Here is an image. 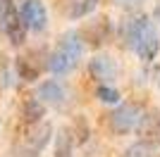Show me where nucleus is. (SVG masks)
<instances>
[{"instance_id": "0eeeda50", "label": "nucleus", "mask_w": 160, "mask_h": 157, "mask_svg": "<svg viewBox=\"0 0 160 157\" xmlns=\"http://www.w3.org/2000/svg\"><path fill=\"white\" fill-rule=\"evenodd\" d=\"M19 14L27 31H43L48 26V12L41 0H24L19 7Z\"/></svg>"}, {"instance_id": "4468645a", "label": "nucleus", "mask_w": 160, "mask_h": 157, "mask_svg": "<svg viewBox=\"0 0 160 157\" xmlns=\"http://www.w3.org/2000/svg\"><path fill=\"white\" fill-rule=\"evenodd\" d=\"M151 150H153L151 145H146V143H141V140H139V143L132 145L122 157H148V155H151Z\"/></svg>"}, {"instance_id": "dca6fc26", "label": "nucleus", "mask_w": 160, "mask_h": 157, "mask_svg": "<svg viewBox=\"0 0 160 157\" xmlns=\"http://www.w3.org/2000/svg\"><path fill=\"white\" fill-rule=\"evenodd\" d=\"M158 17H160V10H158Z\"/></svg>"}, {"instance_id": "9d476101", "label": "nucleus", "mask_w": 160, "mask_h": 157, "mask_svg": "<svg viewBox=\"0 0 160 157\" xmlns=\"http://www.w3.org/2000/svg\"><path fill=\"white\" fill-rule=\"evenodd\" d=\"M65 98H67L65 88H62L58 81H53V78L38 86V100H41V102H48V105H55V107H60V105L65 102Z\"/></svg>"}, {"instance_id": "9b49d317", "label": "nucleus", "mask_w": 160, "mask_h": 157, "mask_svg": "<svg viewBox=\"0 0 160 157\" xmlns=\"http://www.w3.org/2000/svg\"><path fill=\"white\" fill-rule=\"evenodd\" d=\"M55 157H72V136L69 131H60L58 136V148H55Z\"/></svg>"}, {"instance_id": "7ed1b4c3", "label": "nucleus", "mask_w": 160, "mask_h": 157, "mask_svg": "<svg viewBox=\"0 0 160 157\" xmlns=\"http://www.w3.org/2000/svg\"><path fill=\"white\" fill-rule=\"evenodd\" d=\"M0 33L12 45H22L27 40V26L22 21L19 7L14 0H0Z\"/></svg>"}, {"instance_id": "2eb2a0df", "label": "nucleus", "mask_w": 160, "mask_h": 157, "mask_svg": "<svg viewBox=\"0 0 160 157\" xmlns=\"http://www.w3.org/2000/svg\"><path fill=\"white\" fill-rule=\"evenodd\" d=\"M115 5H122V7H127V5H136L139 0H112Z\"/></svg>"}, {"instance_id": "ddd939ff", "label": "nucleus", "mask_w": 160, "mask_h": 157, "mask_svg": "<svg viewBox=\"0 0 160 157\" xmlns=\"http://www.w3.org/2000/svg\"><path fill=\"white\" fill-rule=\"evenodd\" d=\"M38 117H43V102L38 98H33L24 105V119L27 121H38Z\"/></svg>"}, {"instance_id": "6e6552de", "label": "nucleus", "mask_w": 160, "mask_h": 157, "mask_svg": "<svg viewBox=\"0 0 160 157\" xmlns=\"http://www.w3.org/2000/svg\"><path fill=\"white\" fill-rule=\"evenodd\" d=\"M88 72L91 76L98 81V83H112L115 78H117V64H115L112 57H93L88 62Z\"/></svg>"}, {"instance_id": "1a4fd4ad", "label": "nucleus", "mask_w": 160, "mask_h": 157, "mask_svg": "<svg viewBox=\"0 0 160 157\" xmlns=\"http://www.w3.org/2000/svg\"><path fill=\"white\" fill-rule=\"evenodd\" d=\"M100 0H60V10L67 19H84L98 7Z\"/></svg>"}, {"instance_id": "f257e3e1", "label": "nucleus", "mask_w": 160, "mask_h": 157, "mask_svg": "<svg viewBox=\"0 0 160 157\" xmlns=\"http://www.w3.org/2000/svg\"><path fill=\"white\" fill-rule=\"evenodd\" d=\"M124 43L139 55V59L153 62L160 50V33L146 14H136L124 24Z\"/></svg>"}, {"instance_id": "f8f14e48", "label": "nucleus", "mask_w": 160, "mask_h": 157, "mask_svg": "<svg viewBox=\"0 0 160 157\" xmlns=\"http://www.w3.org/2000/svg\"><path fill=\"white\" fill-rule=\"evenodd\" d=\"M120 91L117 88H112V86H108V83H98V100L100 102H108V105H115V102H120Z\"/></svg>"}, {"instance_id": "39448f33", "label": "nucleus", "mask_w": 160, "mask_h": 157, "mask_svg": "<svg viewBox=\"0 0 160 157\" xmlns=\"http://www.w3.org/2000/svg\"><path fill=\"white\" fill-rule=\"evenodd\" d=\"M141 114H143V107L139 102H127V105H120L117 110L110 114V129L115 133H129V131H136V124H139Z\"/></svg>"}, {"instance_id": "423d86ee", "label": "nucleus", "mask_w": 160, "mask_h": 157, "mask_svg": "<svg viewBox=\"0 0 160 157\" xmlns=\"http://www.w3.org/2000/svg\"><path fill=\"white\" fill-rule=\"evenodd\" d=\"M136 136L141 143L158 148L160 145V110H148L141 114L139 124H136Z\"/></svg>"}, {"instance_id": "20e7f679", "label": "nucleus", "mask_w": 160, "mask_h": 157, "mask_svg": "<svg viewBox=\"0 0 160 157\" xmlns=\"http://www.w3.org/2000/svg\"><path fill=\"white\" fill-rule=\"evenodd\" d=\"M50 133H53V126L48 121H41L36 124L27 136H22L12 148V155L10 157H38L43 152L48 143H50Z\"/></svg>"}, {"instance_id": "f03ea898", "label": "nucleus", "mask_w": 160, "mask_h": 157, "mask_svg": "<svg viewBox=\"0 0 160 157\" xmlns=\"http://www.w3.org/2000/svg\"><path fill=\"white\" fill-rule=\"evenodd\" d=\"M81 55H84V40L77 31H69L58 40L55 50L48 55V69L53 74H58V76L67 74L79 64Z\"/></svg>"}]
</instances>
